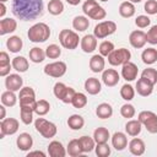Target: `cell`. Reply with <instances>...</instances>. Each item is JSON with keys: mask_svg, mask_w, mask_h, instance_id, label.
Returning a JSON list of instances; mask_svg holds the SVG:
<instances>
[{"mask_svg": "<svg viewBox=\"0 0 157 157\" xmlns=\"http://www.w3.org/2000/svg\"><path fill=\"white\" fill-rule=\"evenodd\" d=\"M6 47L11 53H18L23 47V42L18 36H12L6 40Z\"/></svg>", "mask_w": 157, "mask_h": 157, "instance_id": "cell-31", "label": "cell"}, {"mask_svg": "<svg viewBox=\"0 0 157 157\" xmlns=\"http://www.w3.org/2000/svg\"><path fill=\"white\" fill-rule=\"evenodd\" d=\"M101 1H103V2H105V1H108V0H101Z\"/></svg>", "mask_w": 157, "mask_h": 157, "instance_id": "cell-60", "label": "cell"}, {"mask_svg": "<svg viewBox=\"0 0 157 157\" xmlns=\"http://www.w3.org/2000/svg\"><path fill=\"white\" fill-rule=\"evenodd\" d=\"M104 66H105V60H104V56L101 55V54H94L91 59H90V69L98 74V72H102L104 70Z\"/></svg>", "mask_w": 157, "mask_h": 157, "instance_id": "cell-23", "label": "cell"}, {"mask_svg": "<svg viewBox=\"0 0 157 157\" xmlns=\"http://www.w3.org/2000/svg\"><path fill=\"white\" fill-rule=\"evenodd\" d=\"M10 64V58L9 54L6 52H1L0 53V66H5Z\"/></svg>", "mask_w": 157, "mask_h": 157, "instance_id": "cell-52", "label": "cell"}, {"mask_svg": "<svg viewBox=\"0 0 157 157\" xmlns=\"http://www.w3.org/2000/svg\"><path fill=\"white\" fill-rule=\"evenodd\" d=\"M130 58H131V53L129 49L119 48V49H114L108 55V63L113 66H119V65H124L125 63L130 61Z\"/></svg>", "mask_w": 157, "mask_h": 157, "instance_id": "cell-7", "label": "cell"}, {"mask_svg": "<svg viewBox=\"0 0 157 157\" xmlns=\"http://www.w3.org/2000/svg\"><path fill=\"white\" fill-rule=\"evenodd\" d=\"M66 153L67 152L60 141L54 140L48 145V155L50 157H65Z\"/></svg>", "mask_w": 157, "mask_h": 157, "instance_id": "cell-20", "label": "cell"}, {"mask_svg": "<svg viewBox=\"0 0 157 157\" xmlns=\"http://www.w3.org/2000/svg\"><path fill=\"white\" fill-rule=\"evenodd\" d=\"M150 23H151V20H150V17L146 16V15H140V16H137L136 20H135V25H136L139 28H146L147 26H150Z\"/></svg>", "mask_w": 157, "mask_h": 157, "instance_id": "cell-51", "label": "cell"}, {"mask_svg": "<svg viewBox=\"0 0 157 157\" xmlns=\"http://www.w3.org/2000/svg\"><path fill=\"white\" fill-rule=\"evenodd\" d=\"M28 39L33 43H43L50 37V28L47 23L44 22H38L33 25L28 32H27Z\"/></svg>", "mask_w": 157, "mask_h": 157, "instance_id": "cell-2", "label": "cell"}, {"mask_svg": "<svg viewBox=\"0 0 157 157\" xmlns=\"http://www.w3.org/2000/svg\"><path fill=\"white\" fill-rule=\"evenodd\" d=\"M71 104L74 105V108H77V109L83 108L87 104V97H86V94L82 93V92H76L75 96H74V98H72V101H71Z\"/></svg>", "mask_w": 157, "mask_h": 157, "instance_id": "cell-43", "label": "cell"}, {"mask_svg": "<svg viewBox=\"0 0 157 157\" xmlns=\"http://www.w3.org/2000/svg\"><path fill=\"white\" fill-rule=\"evenodd\" d=\"M12 13L21 21H32L43 15V0H12Z\"/></svg>", "mask_w": 157, "mask_h": 157, "instance_id": "cell-1", "label": "cell"}, {"mask_svg": "<svg viewBox=\"0 0 157 157\" xmlns=\"http://www.w3.org/2000/svg\"><path fill=\"white\" fill-rule=\"evenodd\" d=\"M112 145L117 151H123L128 146V137L124 132L117 131L112 136Z\"/></svg>", "mask_w": 157, "mask_h": 157, "instance_id": "cell-22", "label": "cell"}, {"mask_svg": "<svg viewBox=\"0 0 157 157\" xmlns=\"http://www.w3.org/2000/svg\"><path fill=\"white\" fill-rule=\"evenodd\" d=\"M66 69L67 67L64 61H54V63H49L44 66V74L50 77L59 78L65 75Z\"/></svg>", "mask_w": 157, "mask_h": 157, "instance_id": "cell-12", "label": "cell"}, {"mask_svg": "<svg viewBox=\"0 0 157 157\" xmlns=\"http://www.w3.org/2000/svg\"><path fill=\"white\" fill-rule=\"evenodd\" d=\"M82 11L92 20H103L107 15L105 10L96 0H86L82 5Z\"/></svg>", "mask_w": 157, "mask_h": 157, "instance_id": "cell-3", "label": "cell"}, {"mask_svg": "<svg viewBox=\"0 0 157 157\" xmlns=\"http://www.w3.org/2000/svg\"><path fill=\"white\" fill-rule=\"evenodd\" d=\"M17 28V22L16 20L11 18V17H6L0 20V36H5L7 33H12L15 32Z\"/></svg>", "mask_w": 157, "mask_h": 157, "instance_id": "cell-21", "label": "cell"}, {"mask_svg": "<svg viewBox=\"0 0 157 157\" xmlns=\"http://www.w3.org/2000/svg\"><path fill=\"white\" fill-rule=\"evenodd\" d=\"M141 59L145 64L147 65H152L157 61V49L155 48H147L142 52L141 54Z\"/></svg>", "mask_w": 157, "mask_h": 157, "instance_id": "cell-35", "label": "cell"}, {"mask_svg": "<svg viewBox=\"0 0 157 157\" xmlns=\"http://www.w3.org/2000/svg\"><path fill=\"white\" fill-rule=\"evenodd\" d=\"M16 145L21 151H29L33 146V139L28 132H22L16 140Z\"/></svg>", "mask_w": 157, "mask_h": 157, "instance_id": "cell-19", "label": "cell"}, {"mask_svg": "<svg viewBox=\"0 0 157 157\" xmlns=\"http://www.w3.org/2000/svg\"><path fill=\"white\" fill-rule=\"evenodd\" d=\"M117 31V23L113 21H102L94 26L93 34L97 37V39H103L110 34H113Z\"/></svg>", "mask_w": 157, "mask_h": 157, "instance_id": "cell-9", "label": "cell"}, {"mask_svg": "<svg viewBox=\"0 0 157 157\" xmlns=\"http://www.w3.org/2000/svg\"><path fill=\"white\" fill-rule=\"evenodd\" d=\"M1 103L5 105V107H13L16 103H17V97L13 91H5L2 94H1Z\"/></svg>", "mask_w": 157, "mask_h": 157, "instance_id": "cell-38", "label": "cell"}, {"mask_svg": "<svg viewBox=\"0 0 157 157\" xmlns=\"http://www.w3.org/2000/svg\"><path fill=\"white\" fill-rule=\"evenodd\" d=\"M66 152H67V155L71 156V157H77V156H81L82 153H85L83 150H82V146H81L78 139H72V140L67 144Z\"/></svg>", "mask_w": 157, "mask_h": 157, "instance_id": "cell-26", "label": "cell"}, {"mask_svg": "<svg viewBox=\"0 0 157 157\" xmlns=\"http://www.w3.org/2000/svg\"><path fill=\"white\" fill-rule=\"evenodd\" d=\"M49 110H50V104H49L48 101H45V99H39V101L36 102V105H34V113L38 114L39 117L45 115Z\"/></svg>", "mask_w": 157, "mask_h": 157, "instance_id": "cell-41", "label": "cell"}, {"mask_svg": "<svg viewBox=\"0 0 157 157\" xmlns=\"http://www.w3.org/2000/svg\"><path fill=\"white\" fill-rule=\"evenodd\" d=\"M141 77L146 78L152 85H156L157 83V70L153 67H147L141 72Z\"/></svg>", "mask_w": 157, "mask_h": 157, "instance_id": "cell-44", "label": "cell"}, {"mask_svg": "<svg viewBox=\"0 0 157 157\" xmlns=\"http://www.w3.org/2000/svg\"><path fill=\"white\" fill-rule=\"evenodd\" d=\"M119 15L124 18H130L135 15V5L131 1H124L119 6Z\"/></svg>", "mask_w": 157, "mask_h": 157, "instance_id": "cell-28", "label": "cell"}, {"mask_svg": "<svg viewBox=\"0 0 157 157\" xmlns=\"http://www.w3.org/2000/svg\"><path fill=\"white\" fill-rule=\"evenodd\" d=\"M129 43L136 48V49H140V48H144L145 44L147 43L146 40V33L141 29H136V31H132L129 36Z\"/></svg>", "mask_w": 157, "mask_h": 157, "instance_id": "cell-13", "label": "cell"}, {"mask_svg": "<svg viewBox=\"0 0 157 157\" xmlns=\"http://www.w3.org/2000/svg\"><path fill=\"white\" fill-rule=\"evenodd\" d=\"M98 50H99V54H101V55L108 56V55L114 50V44H113L112 42H109V40H104V42H102V43L99 44Z\"/></svg>", "mask_w": 157, "mask_h": 157, "instance_id": "cell-48", "label": "cell"}, {"mask_svg": "<svg viewBox=\"0 0 157 157\" xmlns=\"http://www.w3.org/2000/svg\"><path fill=\"white\" fill-rule=\"evenodd\" d=\"M81 49L85 53H92L97 48V37L94 34H86L81 38Z\"/></svg>", "mask_w": 157, "mask_h": 157, "instance_id": "cell-16", "label": "cell"}, {"mask_svg": "<svg viewBox=\"0 0 157 157\" xmlns=\"http://www.w3.org/2000/svg\"><path fill=\"white\" fill-rule=\"evenodd\" d=\"M137 119L146 128L150 134H157V115L151 110H142L139 113Z\"/></svg>", "mask_w": 157, "mask_h": 157, "instance_id": "cell-6", "label": "cell"}, {"mask_svg": "<svg viewBox=\"0 0 157 157\" xmlns=\"http://www.w3.org/2000/svg\"><path fill=\"white\" fill-rule=\"evenodd\" d=\"M27 156H28V157H31V156H40V157H45V153L42 152V151H32V152H28Z\"/></svg>", "mask_w": 157, "mask_h": 157, "instance_id": "cell-54", "label": "cell"}, {"mask_svg": "<svg viewBox=\"0 0 157 157\" xmlns=\"http://www.w3.org/2000/svg\"><path fill=\"white\" fill-rule=\"evenodd\" d=\"M120 96H121V98L124 101H128V102L131 101L135 97V90H134V87L131 85H129V83L123 85L121 88H120Z\"/></svg>", "mask_w": 157, "mask_h": 157, "instance_id": "cell-42", "label": "cell"}, {"mask_svg": "<svg viewBox=\"0 0 157 157\" xmlns=\"http://www.w3.org/2000/svg\"><path fill=\"white\" fill-rule=\"evenodd\" d=\"M85 90H86V92H88L92 96L98 94L101 92V90H102L101 81L98 78H96V77H88L85 81Z\"/></svg>", "mask_w": 157, "mask_h": 157, "instance_id": "cell-25", "label": "cell"}, {"mask_svg": "<svg viewBox=\"0 0 157 157\" xmlns=\"http://www.w3.org/2000/svg\"><path fill=\"white\" fill-rule=\"evenodd\" d=\"M59 42H60L63 48L69 49V50H74V49L77 48L78 42H81V40L78 38V34L75 31H72V29H61L60 33H59Z\"/></svg>", "mask_w": 157, "mask_h": 157, "instance_id": "cell-4", "label": "cell"}, {"mask_svg": "<svg viewBox=\"0 0 157 157\" xmlns=\"http://www.w3.org/2000/svg\"><path fill=\"white\" fill-rule=\"evenodd\" d=\"M33 113H34V108L32 107H20L21 121L26 125H29L33 121Z\"/></svg>", "mask_w": 157, "mask_h": 157, "instance_id": "cell-36", "label": "cell"}, {"mask_svg": "<svg viewBox=\"0 0 157 157\" xmlns=\"http://www.w3.org/2000/svg\"><path fill=\"white\" fill-rule=\"evenodd\" d=\"M34 128L45 139H52L58 132L56 125L54 123H52V121H48L44 118H37L36 121H34Z\"/></svg>", "mask_w": 157, "mask_h": 157, "instance_id": "cell-5", "label": "cell"}, {"mask_svg": "<svg viewBox=\"0 0 157 157\" xmlns=\"http://www.w3.org/2000/svg\"><path fill=\"white\" fill-rule=\"evenodd\" d=\"M137 71H139L137 70V66L134 63L128 61L121 67V76H123L124 80H126V81L130 82V81H134L137 77Z\"/></svg>", "mask_w": 157, "mask_h": 157, "instance_id": "cell-17", "label": "cell"}, {"mask_svg": "<svg viewBox=\"0 0 157 157\" xmlns=\"http://www.w3.org/2000/svg\"><path fill=\"white\" fill-rule=\"evenodd\" d=\"M12 67V64H9V65H5V66H0V76L5 77L10 74V70Z\"/></svg>", "mask_w": 157, "mask_h": 157, "instance_id": "cell-53", "label": "cell"}, {"mask_svg": "<svg viewBox=\"0 0 157 157\" xmlns=\"http://www.w3.org/2000/svg\"><path fill=\"white\" fill-rule=\"evenodd\" d=\"M135 113H136V112H135V107H134L132 104H130V103H125V104H123L121 108H120V114H121L123 118L131 119V118H134Z\"/></svg>", "mask_w": 157, "mask_h": 157, "instance_id": "cell-46", "label": "cell"}, {"mask_svg": "<svg viewBox=\"0 0 157 157\" xmlns=\"http://www.w3.org/2000/svg\"><path fill=\"white\" fill-rule=\"evenodd\" d=\"M47 54H45V50H43L42 48H38V47H34L29 50V60L36 63V64H39L42 63L44 59H45Z\"/></svg>", "mask_w": 157, "mask_h": 157, "instance_id": "cell-37", "label": "cell"}, {"mask_svg": "<svg viewBox=\"0 0 157 157\" xmlns=\"http://www.w3.org/2000/svg\"><path fill=\"white\" fill-rule=\"evenodd\" d=\"M0 110H1V117H0V119L2 120V119H5V115H6V110H5V105H4V104L0 107Z\"/></svg>", "mask_w": 157, "mask_h": 157, "instance_id": "cell-57", "label": "cell"}, {"mask_svg": "<svg viewBox=\"0 0 157 157\" xmlns=\"http://www.w3.org/2000/svg\"><path fill=\"white\" fill-rule=\"evenodd\" d=\"M67 125L71 130H81L85 125V119L78 114H72L67 119Z\"/></svg>", "mask_w": 157, "mask_h": 157, "instance_id": "cell-34", "label": "cell"}, {"mask_svg": "<svg viewBox=\"0 0 157 157\" xmlns=\"http://www.w3.org/2000/svg\"><path fill=\"white\" fill-rule=\"evenodd\" d=\"M12 64V69H15L16 71L18 72H26L28 70V60L25 58V56H15L11 61Z\"/></svg>", "mask_w": 157, "mask_h": 157, "instance_id": "cell-33", "label": "cell"}, {"mask_svg": "<svg viewBox=\"0 0 157 157\" xmlns=\"http://www.w3.org/2000/svg\"><path fill=\"white\" fill-rule=\"evenodd\" d=\"M142 130V124L140 123V120H135V119H130L126 124H125V131L128 135L130 136H137Z\"/></svg>", "mask_w": 157, "mask_h": 157, "instance_id": "cell-27", "label": "cell"}, {"mask_svg": "<svg viewBox=\"0 0 157 157\" xmlns=\"http://www.w3.org/2000/svg\"><path fill=\"white\" fill-rule=\"evenodd\" d=\"M69 5H72V6H76V5H78L80 2H81V0H65Z\"/></svg>", "mask_w": 157, "mask_h": 157, "instance_id": "cell-56", "label": "cell"}, {"mask_svg": "<svg viewBox=\"0 0 157 157\" xmlns=\"http://www.w3.org/2000/svg\"><path fill=\"white\" fill-rule=\"evenodd\" d=\"M53 92H54V96L58 99H60L63 103H71V101H72V98H74V96L76 93L74 88L67 87L63 82H56L54 85Z\"/></svg>", "mask_w": 157, "mask_h": 157, "instance_id": "cell-8", "label": "cell"}, {"mask_svg": "<svg viewBox=\"0 0 157 157\" xmlns=\"http://www.w3.org/2000/svg\"><path fill=\"white\" fill-rule=\"evenodd\" d=\"M90 26V21L86 16H76L72 20V27L77 32H85Z\"/></svg>", "mask_w": 157, "mask_h": 157, "instance_id": "cell-32", "label": "cell"}, {"mask_svg": "<svg viewBox=\"0 0 157 157\" xmlns=\"http://www.w3.org/2000/svg\"><path fill=\"white\" fill-rule=\"evenodd\" d=\"M20 123L15 118H5L0 123V139H4L5 135H13L17 132Z\"/></svg>", "mask_w": 157, "mask_h": 157, "instance_id": "cell-11", "label": "cell"}, {"mask_svg": "<svg viewBox=\"0 0 157 157\" xmlns=\"http://www.w3.org/2000/svg\"><path fill=\"white\" fill-rule=\"evenodd\" d=\"M18 98H20V107H32V108H34L36 102H37L34 90L29 86L22 87L20 90Z\"/></svg>", "mask_w": 157, "mask_h": 157, "instance_id": "cell-10", "label": "cell"}, {"mask_svg": "<svg viewBox=\"0 0 157 157\" xmlns=\"http://www.w3.org/2000/svg\"><path fill=\"white\" fill-rule=\"evenodd\" d=\"M96 115L99 119H108L113 115V108L109 103H101L96 108Z\"/></svg>", "mask_w": 157, "mask_h": 157, "instance_id": "cell-29", "label": "cell"}, {"mask_svg": "<svg viewBox=\"0 0 157 157\" xmlns=\"http://www.w3.org/2000/svg\"><path fill=\"white\" fill-rule=\"evenodd\" d=\"M5 12H6V6L4 2H0V17H4Z\"/></svg>", "mask_w": 157, "mask_h": 157, "instance_id": "cell-55", "label": "cell"}, {"mask_svg": "<svg viewBox=\"0 0 157 157\" xmlns=\"http://www.w3.org/2000/svg\"><path fill=\"white\" fill-rule=\"evenodd\" d=\"M153 86H155V85H152L150 81H147V80L144 78V77H141V78H139L137 82H136V92H137L140 96H142V97H147V96H150V94L152 93Z\"/></svg>", "mask_w": 157, "mask_h": 157, "instance_id": "cell-18", "label": "cell"}, {"mask_svg": "<svg viewBox=\"0 0 157 157\" xmlns=\"http://www.w3.org/2000/svg\"><path fill=\"white\" fill-rule=\"evenodd\" d=\"M22 85H23V80L18 74H9L5 78V86L10 91L13 92L20 91L22 88Z\"/></svg>", "mask_w": 157, "mask_h": 157, "instance_id": "cell-15", "label": "cell"}, {"mask_svg": "<svg viewBox=\"0 0 157 157\" xmlns=\"http://www.w3.org/2000/svg\"><path fill=\"white\" fill-rule=\"evenodd\" d=\"M146 40H147V43H150L152 45L157 44V25L152 26L147 31V33H146Z\"/></svg>", "mask_w": 157, "mask_h": 157, "instance_id": "cell-49", "label": "cell"}, {"mask_svg": "<svg viewBox=\"0 0 157 157\" xmlns=\"http://www.w3.org/2000/svg\"><path fill=\"white\" fill-rule=\"evenodd\" d=\"M78 140H80V144H81L82 150H83L85 153L91 152V151L94 150V147H96V141H94L93 137H90V136L83 135V136L78 137Z\"/></svg>", "mask_w": 157, "mask_h": 157, "instance_id": "cell-39", "label": "cell"}, {"mask_svg": "<svg viewBox=\"0 0 157 157\" xmlns=\"http://www.w3.org/2000/svg\"><path fill=\"white\" fill-rule=\"evenodd\" d=\"M147 15H156L157 13V0H147L144 6Z\"/></svg>", "mask_w": 157, "mask_h": 157, "instance_id": "cell-50", "label": "cell"}, {"mask_svg": "<svg viewBox=\"0 0 157 157\" xmlns=\"http://www.w3.org/2000/svg\"><path fill=\"white\" fill-rule=\"evenodd\" d=\"M120 80V76L117 70L114 69H105L102 71V81L107 87H114L118 85Z\"/></svg>", "mask_w": 157, "mask_h": 157, "instance_id": "cell-14", "label": "cell"}, {"mask_svg": "<svg viewBox=\"0 0 157 157\" xmlns=\"http://www.w3.org/2000/svg\"><path fill=\"white\" fill-rule=\"evenodd\" d=\"M129 1H131L132 4H137V2H141L142 0H129Z\"/></svg>", "mask_w": 157, "mask_h": 157, "instance_id": "cell-58", "label": "cell"}, {"mask_svg": "<svg viewBox=\"0 0 157 157\" xmlns=\"http://www.w3.org/2000/svg\"><path fill=\"white\" fill-rule=\"evenodd\" d=\"M146 146L144 140L139 139V137H134L130 142H129V151L134 155V156H141L145 153Z\"/></svg>", "mask_w": 157, "mask_h": 157, "instance_id": "cell-24", "label": "cell"}, {"mask_svg": "<svg viewBox=\"0 0 157 157\" xmlns=\"http://www.w3.org/2000/svg\"><path fill=\"white\" fill-rule=\"evenodd\" d=\"M7 0H0V2H6Z\"/></svg>", "mask_w": 157, "mask_h": 157, "instance_id": "cell-59", "label": "cell"}, {"mask_svg": "<svg viewBox=\"0 0 157 157\" xmlns=\"http://www.w3.org/2000/svg\"><path fill=\"white\" fill-rule=\"evenodd\" d=\"M48 11L49 13L58 16L64 11V4L61 0H50L48 2Z\"/></svg>", "mask_w": 157, "mask_h": 157, "instance_id": "cell-40", "label": "cell"}, {"mask_svg": "<svg viewBox=\"0 0 157 157\" xmlns=\"http://www.w3.org/2000/svg\"><path fill=\"white\" fill-rule=\"evenodd\" d=\"M94 151H96V155L98 157H108L110 155V147L107 142L104 144H97L96 147H94Z\"/></svg>", "mask_w": 157, "mask_h": 157, "instance_id": "cell-47", "label": "cell"}, {"mask_svg": "<svg viewBox=\"0 0 157 157\" xmlns=\"http://www.w3.org/2000/svg\"><path fill=\"white\" fill-rule=\"evenodd\" d=\"M45 54L49 59H58L61 55V49L56 44H49L45 48Z\"/></svg>", "mask_w": 157, "mask_h": 157, "instance_id": "cell-45", "label": "cell"}, {"mask_svg": "<svg viewBox=\"0 0 157 157\" xmlns=\"http://www.w3.org/2000/svg\"><path fill=\"white\" fill-rule=\"evenodd\" d=\"M110 135H109V131L107 128L104 126H99L94 131H93V139L96 141V144H104V142H108Z\"/></svg>", "mask_w": 157, "mask_h": 157, "instance_id": "cell-30", "label": "cell"}]
</instances>
